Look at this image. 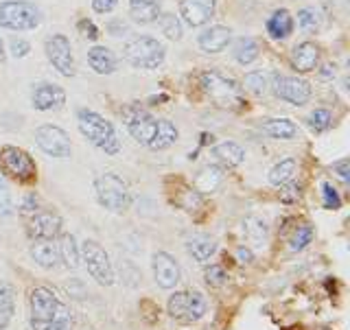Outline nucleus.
<instances>
[{
  "instance_id": "obj_1",
  "label": "nucleus",
  "mask_w": 350,
  "mask_h": 330,
  "mask_svg": "<svg viewBox=\"0 0 350 330\" xmlns=\"http://www.w3.org/2000/svg\"><path fill=\"white\" fill-rule=\"evenodd\" d=\"M77 127H79L81 136L98 151L107 153V156H116L120 151V140L114 125L105 116L94 112V109H77Z\"/></svg>"
},
{
  "instance_id": "obj_2",
  "label": "nucleus",
  "mask_w": 350,
  "mask_h": 330,
  "mask_svg": "<svg viewBox=\"0 0 350 330\" xmlns=\"http://www.w3.org/2000/svg\"><path fill=\"white\" fill-rule=\"evenodd\" d=\"M167 46L151 36H136L123 46V59L138 70H156L164 64Z\"/></svg>"
},
{
  "instance_id": "obj_3",
  "label": "nucleus",
  "mask_w": 350,
  "mask_h": 330,
  "mask_svg": "<svg viewBox=\"0 0 350 330\" xmlns=\"http://www.w3.org/2000/svg\"><path fill=\"white\" fill-rule=\"evenodd\" d=\"M42 25V11L29 0H3L0 3V29L5 31H36Z\"/></svg>"
},
{
  "instance_id": "obj_4",
  "label": "nucleus",
  "mask_w": 350,
  "mask_h": 330,
  "mask_svg": "<svg viewBox=\"0 0 350 330\" xmlns=\"http://www.w3.org/2000/svg\"><path fill=\"white\" fill-rule=\"evenodd\" d=\"M200 83L206 96L219 107H239L243 105V94L234 79L221 74L219 70H204L200 74Z\"/></svg>"
},
{
  "instance_id": "obj_5",
  "label": "nucleus",
  "mask_w": 350,
  "mask_h": 330,
  "mask_svg": "<svg viewBox=\"0 0 350 330\" xmlns=\"http://www.w3.org/2000/svg\"><path fill=\"white\" fill-rule=\"evenodd\" d=\"M0 175L18 184H29L38 178V164L25 149L5 145L0 147Z\"/></svg>"
},
{
  "instance_id": "obj_6",
  "label": "nucleus",
  "mask_w": 350,
  "mask_h": 330,
  "mask_svg": "<svg viewBox=\"0 0 350 330\" xmlns=\"http://www.w3.org/2000/svg\"><path fill=\"white\" fill-rule=\"evenodd\" d=\"M94 193L96 202L101 204L109 212H125L131 206V193L127 184L118 178L116 173H103L94 180Z\"/></svg>"
},
{
  "instance_id": "obj_7",
  "label": "nucleus",
  "mask_w": 350,
  "mask_h": 330,
  "mask_svg": "<svg viewBox=\"0 0 350 330\" xmlns=\"http://www.w3.org/2000/svg\"><path fill=\"white\" fill-rule=\"evenodd\" d=\"M81 260L88 269V273L101 284V287H112L114 284V269L109 262L107 251L96 243V240H83L79 247Z\"/></svg>"
},
{
  "instance_id": "obj_8",
  "label": "nucleus",
  "mask_w": 350,
  "mask_h": 330,
  "mask_svg": "<svg viewBox=\"0 0 350 330\" xmlns=\"http://www.w3.org/2000/svg\"><path fill=\"white\" fill-rule=\"evenodd\" d=\"M33 138H36V145L40 147V151H44L46 156L51 158H57V160H66L70 158L72 153V145H70V138L68 134L57 127V125H40L36 129V134H33Z\"/></svg>"
},
{
  "instance_id": "obj_9",
  "label": "nucleus",
  "mask_w": 350,
  "mask_h": 330,
  "mask_svg": "<svg viewBox=\"0 0 350 330\" xmlns=\"http://www.w3.org/2000/svg\"><path fill=\"white\" fill-rule=\"evenodd\" d=\"M44 53L51 66L57 70L62 77H75V55H72V44L64 33H53L44 42Z\"/></svg>"
},
{
  "instance_id": "obj_10",
  "label": "nucleus",
  "mask_w": 350,
  "mask_h": 330,
  "mask_svg": "<svg viewBox=\"0 0 350 330\" xmlns=\"http://www.w3.org/2000/svg\"><path fill=\"white\" fill-rule=\"evenodd\" d=\"M273 92H276L280 101L295 105V107L306 105L313 96L309 81L300 79V77H278V79L273 81Z\"/></svg>"
},
{
  "instance_id": "obj_11",
  "label": "nucleus",
  "mask_w": 350,
  "mask_h": 330,
  "mask_svg": "<svg viewBox=\"0 0 350 330\" xmlns=\"http://www.w3.org/2000/svg\"><path fill=\"white\" fill-rule=\"evenodd\" d=\"M217 0H180V20L191 29L206 27L215 18Z\"/></svg>"
},
{
  "instance_id": "obj_12",
  "label": "nucleus",
  "mask_w": 350,
  "mask_h": 330,
  "mask_svg": "<svg viewBox=\"0 0 350 330\" xmlns=\"http://www.w3.org/2000/svg\"><path fill=\"white\" fill-rule=\"evenodd\" d=\"M31 105L38 112H53V109H62L66 105V90L57 83L42 81L36 83L31 90Z\"/></svg>"
},
{
  "instance_id": "obj_13",
  "label": "nucleus",
  "mask_w": 350,
  "mask_h": 330,
  "mask_svg": "<svg viewBox=\"0 0 350 330\" xmlns=\"http://www.w3.org/2000/svg\"><path fill=\"white\" fill-rule=\"evenodd\" d=\"M62 217L57 212L44 210L29 217L27 232L33 240H55L62 234Z\"/></svg>"
},
{
  "instance_id": "obj_14",
  "label": "nucleus",
  "mask_w": 350,
  "mask_h": 330,
  "mask_svg": "<svg viewBox=\"0 0 350 330\" xmlns=\"http://www.w3.org/2000/svg\"><path fill=\"white\" fill-rule=\"evenodd\" d=\"M127 131L129 136L134 138L138 145L142 147H149L153 136H156V129H158V118L151 116L145 109H134L129 116H127Z\"/></svg>"
},
{
  "instance_id": "obj_15",
  "label": "nucleus",
  "mask_w": 350,
  "mask_h": 330,
  "mask_svg": "<svg viewBox=\"0 0 350 330\" xmlns=\"http://www.w3.org/2000/svg\"><path fill=\"white\" fill-rule=\"evenodd\" d=\"M151 267H153V278H156V284L160 289H173L175 284L180 282V265L171 254L167 251H158L151 258Z\"/></svg>"
},
{
  "instance_id": "obj_16",
  "label": "nucleus",
  "mask_w": 350,
  "mask_h": 330,
  "mask_svg": "<svg viewBox=\"0 0 350 330\" xmlns=\"http://www.w3.org/2000/svg\"><path fill=\"white\" fill-rule=\"evenodd\" d=\"M29 306H31V320L46 322V320H53L55 313H57L59 300L51 289L36 287L29 293Z\"/></svg>"
},
{
  "instance_id": "obj_17",
  "label": "nucleus",
  "mask_w": 350,
  "mask_h": 330,
  "mask_svg": "<svg viewBox=\"0 0 350 330\" xmlns=\"http://www.w3.org/2000/svg\"><path fill=\"white\" fill-rule=\"evenodd\" d=\"M230 40H232V31L224 25H213V27H206L200 36H197V46L204 53L217 55L228 49Z\"/></svg>"
},
{
  "instance_id": "obj_18",
  "label": "nucleus",
  "mask_w": 350,
  "mask_h": 330,
  "mask_svg": "<svg viewBox=\"0 0 350 330\" xmlns=\"http://www.w3.org/2000/svg\"><path fill=\"white\" fill-rule=\"evenodd\" d=\"M322 51L315 42H300L298 46L291 51V64L298 72H313L320 66Z\"/></svg>"
},
{
  "instance_id": "obj_19",
  "label": "nucleus",
  "mask_w": 350,
  "mask_h": 330,
  "mask_svg": "<svg viewBox=\"0 0 350 330\" xmlns=\"http://www.w3.org/2000/svg\"><path fill=\"white\" fill-rule=\"evenodd\" d=\"M162 14V0H129V18L136 25H151Z\"/></svg>"
},
{
  "instance_id": "obj_20",
  "label": "nucleus",
  "mask_w": 350,
  "mask_h": 330,
  "mask_svg": "<svg viewBox=\"0 0 350 330\" xmlns=\"http://www.w3.org/2000/svg\"><path fill=\"white\" fill-rule=\"evenodd\" d=\"M88 66H90L96 74H114L118 70V59L109 49L92 46L88 51Z\"/></svg>"
},
{
  "instance_id": "obj_21",
  "label": "nucleus",
  "mask_w": 350,
  "mask_h": 330,
  "mask_svg": "<svg viewBox=\"0 0 350 330\" xmlns=\"http://www.w3.org/2000/svg\"><path fill=\"white\" fill-rule=\"evenodd\" d=\"M29 254L44 269H55L62 262L59 249L53 240H33V245L29 247Z\"/></svg>"
},
{
  "instance_id": "obj_22",
  "label": "nucleus",
  "mask_w": 350,
  "mask_h": 330,
  "mask_svg": "<svg viewBox=\"0 0 350 330\" xmlns=\"http://www.w3.org/2000/svg\"><path fill=\"white\" fill-rule=\"evenodd\" d=\"M265 27H267V36L271 40H287L295 29V22H293V16L287 9H276L267 18Z\"/></svg>"
},
{
  "instance_id": "obj_23",
  "label": "nucleus",
  "mask_w": 350,
  "mask_h": 330,
  "mask_svg": "<svg viewBox=\"0 0 350 330\" xmlns=\"http://www.w3.org/2000/svg\"><path fill=\"white\" fill-rule=\"evenodd\" d=\"M262 134L276 140H291L298 136V125L291 118H267L260 123Z\"/></svg>"
},
{
  "instance_id": "obj_24",
  "label": "nucleus",
  "mask_w": 350,
  "mask_h": 330,
  "mask_svg": "<svg viewBox=\"0 0 350 330\" xmlns=\"http://www.w3.org/2000/svg\"><path fill=\"white\" fill-rule=\"evenodd\" d=\"M180 138V131L175 127L169 118H158V129H156V136H153L149 149L151 151H167L169 147H173L175 142Z\"/></svg>"
},
{
  "instance_id": "obj_25",
  "label": "nucleus",
  "mask_w": 350,
  "mask_h": 330,
  "mask_svg": "<svg viewBox=\"0 0 350 330\" xmlns=\"http://www.w3.org/2000/svg\"><path fill=\"white\" fill-rule=\"evenodd\" d=\"M213 156L221 162L224 167L232 169V167H239V164L245 162V149L232 140H226V142H219V145L213 149Z\"/></svg>"
},
{
  "instance_id": "obj_26",
  "label": "nucleus",
  "mask_w": 350,
  "mask_h": 330,
  "mask_svg": "<svg viewBox=\"0 0 350 330\" xmlns=\"http://www.w3.org/2000/svg\"><path fill=\"white\" fill-rule=\"evenodd\" d=\"M16 315V289L9 282H0V330H7Z\"/></svg>"
},
{
  "instance_id": "obj_27",
  "label": "nucleus",
  "mask_w": 350,
  "mask_h": 330,
  "mask_svg": "<svg viewBox=\"0 0 350 330\" xmlns=\"http://www.w3.org/2000/svg\"><path fill=\"white\" fill-rule=\"evenodd\" d=\"M31 330H72V313L68 306L59 302V309L55 313L53 320H46V322L31 320Z\"/></svg>"
},
{
  "instance_id": "obj_28",
  "label": "nucleus",
  "mask_w": 350,
  "mask_h": 330,
  "mask_svg": "<svg viewBox=\"0 0 350 330\" xmlns=\"http://www.w3.org/2000/svg\"><path fill=\"white\" fill-rule=\"evenodd\" d=\"M59 260L64 262L68 269H77L81 265V254H79V245L72 234H59Z\"/></svg>"
},
{
  "instance_id": "obj_29",
  "label": "nucleus",
  "mask_w": 350,
  "mask_h": 330,
  "mask_svg": "<svg viewBox=\"0 0 350 330\" xmlns=\"http://www.w3.org/2000/svg\"><path fill=\"white\" fill-rule=\"evenodd\" d=\"M258 53H260V49H258L256 40L241 38V40H237L234 49H232V57L241 66H250V64H254L258 59Z\"/></svg>"
},
{
  "instance_id": "obj_30",
  "label": "nucleus",
  "mask_w": 350,
  "mask_h": 330,
  "mask_svg": "<svg viewBox=\"0 0 350 330\" xmlns=\"http://www.w3.org/2000/svg\"><path fill=\"white\" fill-rule=\"evenodd\" d=\"M221 182H224V173L219 167H206L195 178L197 193H215Z\"/></svg>"
},
{
  "instance_id": "obj_31",
  "label": "nucleus",
  "mask_w": 350,
  "mask_h": 330,
  "mask_svg": "<svg viewBox=\"0 0 350 330\" xmlns=\"http://www.w3.org/2000/svg\"><path fill=\"white\" fill-rule=\"evenodd\" d=\"M186 249H189V254L197 262H206V260H211V256L217 251V245H215V240L208 236H193L189 243H186Z\"/></svg>"
},
{
  "instance_id": "obj_32",
  "label": "nucleus",
  "mask_w": 350,
  "mask_h": 330,
  "mask_svg": "<svg viewBox=\"0 0 350 330\" xmlns=\"http://www.w3.org/2000/svg\"><path fill=\"white\" fill-rule=\"evenodd\" d=\"M293 173H295V160L293 158H284V160L273 164L269 175H267V180H269L271 186H278V189H280L282 184H287L289 180H293Z\"/></svg>"
},
{
  "instance_id": "obj_33",
  "label": "nucleus",
  "mask_w": 350,
  "mask_h": 330,
  "mask_svg": "<svg viewBox=\"0 0 350 330\" xmlns=\"http://www.w3.org/2000/svg\"><path fill=\"white\" fill-rule=\"evenodd\" d=\"M156 22H158V27H160V31H162V36H164V38H169V40H173V42L182 40L184 25H182L180 16H175V14H160Z\"/></svg>"
},
{
  "instance_id": "obj_34",
  "label": "nucleus",
  "mask_w": 350,
  "mask_h": 330,
  "mask_svg": "<svg viewBox=\"0 0 350 330\" xmlns=\"http://www.w3.org/2000/svg\"><path fill=\"white\" fill-rule=\"evenodd\" d=\"M167 311L173 320L186 322V311H189V291H175L167 302Z\"/></svg>"
},
{
  "instance_id": "obj_35",
  "label": "nucleus",
  "mask_w": 350,
  "mask_h": 330,
  "mask_svg": "<svg viewBox=\"0 0 350 330\" xmlns=\"http://www.w3.org/2000/svg\"><path fill=\"white\" fill-rule=\"evenodd\" d=\"M306 125H309V129L315 131V134H322V131H326L333 125V114L324 107H317L309 114V118H306Z\"/></svg>"
},
{
  "instance_id": "obj_36",
  "label": "nucleus",
  "mask_w": 350,
  "mask_h": 330,
  "mask_svg": "<svg viewBox=\"0 0 350 330\" xmlns=\"http://www.w3.org/2000/svg\"><path fill=\"white\" fill-rule=\"evenodd\" d=\"M206 313V298L200 291H189V311H186V322L202 320Z\"/></svg>"
},
{
  "instance_id": "obj_37",
  "label": "nucleus",
  "mask_w": 350,
  "mask_h": 330,
  "mask_svg": "<svg viewBox=\"0 0 350 330\" xmlns=\"http://www.w3.org/2000/svg\"><path fill=\"white\" fill-rule=\"evenodd\" d=\"M14 217V197H11L7 180L0 175V219Z\"/></svg>"
},
{
  "instance_id": "obj_38",
  "label": "nucleus",
  "mask_w": 350,
  "mask_h": 330,
  "mask_svg": "<svg viewBox=\"0 0 350 330\" xmlns=\"http://www.w3.org/2000/svg\"><path fill=\"white\" fill-rule=\"evenodd\" d=\"M322 206L326 210H339L342 208V195L331 182H322Z\"/></svg>"
},
{
  "instance_id": "obj_39",
  "label": "nucleus",
  "mask_w": 350,
  "mask_h": 330,
  "mask_svg": "<svg viewBox=\"0 0 350 330\" xmlns=\"http://www.w3.org/2000/svg\"><path fill=\"white\" fill-rule=\"evenodd\" d=\"M313 234H315L313 225H300V228L293 232V236H291V243H289L291 249H293V251H302L306 245H311Z\"/></svg>"
},
{
  "instance_id": "obj_40",
  "label": "nucleus",
  "mask_w": 350,
  "mask_h": 330,
  "mask_svg": "<svg viewBox=\"0 0 350 330\" xmlns=\"http://www.w3.org/2000/svg\"><path fill=\"white\" fill-rule=\"evenodd\" d=\"M298 25L306 33L317 31V27H320V14H317L313 7H304L298 11Z\"/></svg>"
},
{
  "instance_id": "obj_41",
  "label": "nucleus",
  "mask_w": 350,
  "mask_h": 330,
  "mask_svg": "<svg viewBox=\"0 0 350 330\" xmlns=\"http://www.w3.org/2000/svg\"><path fill=\"white\" fill-rule=\"evenodd\" d=\"M204 280L208 287H224L228 280V271L221 265H211L204 271Z\"/></svg>"
},
{
  "instance_id": "obj_42",
  "label": "nucleus",
  "mask_w": 350,
  "mask_h": 330,
  "mask_svg": "<svg viewBox=\"0 0 350 330\" xmlns=\"http://www.w3.org/2000/svg\"><path fill=\"white\" fill-rule=\"evenodd\" d=\"M245 87L254 94H265L267 92V79L262 72H247L245 74Z\"/></svg>"
},
{
  "instance_id": "obj_43",
  "label": "nucleus",
  "mask_w": 350,
  "mask_h": 330,
  "mask_svg": "<svg viewBox=\"0 0 350 330\" xmlns=\"http://www.w3.org/2000/svg\"><path fill=\"white\" fill-rule=\"evenodd\" d=\"M40 210V197L36 191H29L25 193V197H22V204H20V212L22 217H31L36 215Z\"/></svg>"
},
{
  "instance_id": "obj_44",
  "label": "nucleus",
  "mask_w": 350,
  "mask_h": 330,
  "mask_svg": "<svg viewBox=\"0 0 350 330\" xmlns=\"http://www.w3.org/2000/svg\"><path fill=\"white\" fill-rule=\"evenodd\" d=\"M300 200V184H295L293 180H289L287 184L280 186V202L282 204H293Z\"/></svg>"
},
{
  "instance_id": "obj_45",
  "label": "nucleus",
  "mask_w": 350,
  "mask_h": 330,
  "mask_svg": "<svg viewBox=\"0 0 350 330\" xmlns=\"http://www.w3.org/2000/svg\"><path fill=\"white\" fill-rule=\"evenodd\" d=\"M9 53L14 55L16 59H25V57H29V53H31V44L25 38H11Z\"/></svg>"
},
{
  "instance_id": "obj_46",
  "label": "nucleus",
  "mask_w": 350,
  "mask_h": 330,
  "mask_svg": "<svg viewBox=\"0 0 350 330\" xmlns=\"http://www.w3.org/2000/svg\"><path fill=\"white\" fill-rule=\"evenodd\" d=\"M116 5H118V0H92V11L98 16H105V14H112Z\"/></svg>"
},
{
  "instance_id": "obj_47",
  "label": "nucleus",
  "mask_w": 350,
  "mask_h": 330,
  "mask_svg": "<svg viewBox=\"0 0 350 330\" xmlns=\"http://www.w3.org/2000/svg\"><path fill=\"white\" fill-rule=\"evenodd\" d=\"M79 31L83 33L88 40H98V29L94 27L92 20H88V18L79 20Z\"/></svg>"
},
{
  "instance_id": "obj_48",
  "label": "nucleus",
  "mask_w": 350,
  "mask_h": 330,
  "mask_svg": "<svg viewBox=\"0 0 350 330\" xmlns=\"http://www.w3.org/2000/svg\"><path fill=\"white\" fill-rule=\"evenodd\" d=\"M333 171H335L344 182H350V162H348V158L335 162V164H333Z\"/></svg>"
},
{
  "instance_id": "obj_49",
  "label": "nucleus",
  "mask_w": 350,
  "mask_h": 330,
  "mask_svg": "<svg viewBox=\"0 0 350 330\" xmlns=\"http://www.w3.org/2000/svg\"><path fill=\"white\" fill-rule=\"evenodd\" d=\"M237 258H239L241 265H250V262L254 260V254H252V249H250V247L241 245V247L237 249Z\"/></svg>"
},
{
  "instance_id": "obj_50",
  "label": "nucleus",
  "mask_w": 350,
  "mask_h": 330,
  "mask_svg": "<svg viewBox=\"0 0 350 330\" xmlns=\"http://www.w3.org/2000/svg\"><path fill=\"white\" fill-rule=\"evenodd\" d=\"M107 31L112 33L114 38H120V33H127L129 29H127V25H123L120 20H114V22H109V25H107Z\"/></svg>"
},
{
  "instance_id": "obj_51",
  "label": "nucleus",
  "mask_w": 350,
  "mask_h": 330,
  "mask_svg": "<svg viewBox=\"0 0 350 330\" xmlns=\"http://www.w3.org/2000/svg\"><path fill=\"white\" fill-rule=\"evenodd\" d=\"M7 61V51H5V42L3 38H0V64H5Z\"/></svg>"
},
{
  "instance_id": "obj_52",
  "label": "nucleus",
  "mask_w": 350,
  "mask_h": 330,
  "mask_svg": "<svg viewBox=\"0 0 350 330\" xmlns=\"http://www.w3.org/2000/svg\"><path fill=\"white\" fill-rule=\"evenodd\" d=\"M335 77V68H331V66H326V68H324V72H322V77H324V79H328V77Z\"/></svg>"
}]
</instances>
